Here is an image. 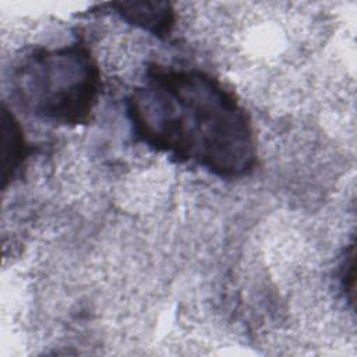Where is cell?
<instances>
[{"label":"cell","mask_w":357,"mask_h":357,"mask_svg":"<svg viewBox=\"0 0 357 357\" xmlns=\"http://www.w3.org/2000/svg\"><path fill=\"white\" fill-rule=\"evenodd\" d=\"M32 153V148L25 139L24 130L15 116L1 107V180L3 188L15 180L26 159Z\"/></svg>","instance_id":"4"},{"label":"cell","mask_w":357,"mask_h":357,"mask_svg":"<svg viewBox=\"0 0 357 357\" xmlns=\"http://www.w3.org/2000/svg\"><path fill=\"white\" fill-rule=\"evenodd\" d=\"M339 284L344 297L354 303V243L344 251L339 265Z\"/></svg>","instance_id":"5"},{"label":"cell","mask_w":357,"mask_h":357,"mask_svg":"<svg viewBox=\"0 0 357 357\" xmlns=\"http://www.w3.org/2000/svg\"><path fill=\"white\" fill-rule=\"evenodd\" d=\"M130 25L159 39L170 38L176 26V11L169 1H113L106 4Z\"/></svg>","instance_id":"3"},{"label":"cell","mask_w":357,"mask_h":357,"mask_svg":"<svg viewBox=\"0 0 357 357\" xmlns=\"http://www.w3.org/2000/svg\"><path fill=\"white\" fill-rule=\"evenodd\" d=\"M11 89L17 103L49 123L88 124L102 91L99 64L77 39L57 47H33L15 63Z\"/></svg>","instance_id":"2"},{"label":"cell","mask_w":357,"mask_h":357,"mask_svg":"<svg viewBox=\"0 0 357 357\" xmlns=\"http://www.w3.org/2000/svg\"><path fill=\"white\" fill-rule=\"evenodd\" d=\"M124 105L135 141L176 162L225 180L250 176L257 166L248 113L230 89L202 70L152 64Z\"/></svg>","instance_id":"1"}]
</instances>
